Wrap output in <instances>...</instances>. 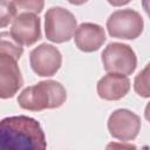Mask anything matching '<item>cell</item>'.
Listing matches in <instances>:
<instances>
[{
	"label": "cell",
	"mask_w": 150,
	"mask_h": 150,
	"mask_svg": "<svg viewBox=\"0 0 150 150\" xmlns=\"http://www.w3.org/2000/svg\"><path fill=\"white\" fill-rule=\"evenodd\" d=\"M16 7H18V11H21L22 12H26V13H34V14H39L42 12L43 9V6H45V2L41 1V0H26V1H14Z\"/></svg>",
	"instance_id": "cell-15"
},
{
	"label": "cell",
	"mask_w": 150,
	"mask_h": 150,
	"mask_svg": "<svg viewBox=\"0 0 150 150\" xmlns=\"http://www.w3.org/2000/svg\"><path fill=\"white\" fill-rule=\"evenodd\" d=\"M134 90L141 97H150V62L136 75L134 80Z\"/></svg>",
	"instance_id": "cell-13"
},
{
	"label": "cell",
	"mask_w": 150,
	"mask_h": 150,
	"mask_svg": "<svg viewBox=\"0 0 150 150\" xmlns=\"http://www.w3.org/2000/svg\"><path fill=\"white\" fill-rule=\"evenodd\" d=\"M9 34L20 46H32L41 39V20L34 13L20 12L12 22Z\"/></svg>",
	"instance_id": "cell-8"
},
{
	"label": "cell",
	"mask_w": 150,
	"mask_h": 150,
	"mask_svg": "<svg viewBox=\"0 0 150 150\" xmlns=\"http://www.w3.org/2000/svg\"><path fill=\"white\" fill-rule=\"evenodd\" d=\"M105 39L104 28L93 22H82L80 26H77L74 34L76 47L84 53L98 50L105 42Z\"/></svg>",
	"instance_id": "cell-10"
},
{
	"label": "cell",
	"mask_w": 150,
	"mask_h": 150,
	"mask_svg": "<svg viewBox=\"0 0 150 150\" xmlns=\"http://www.w3.org/2000/svg\"><path fill=\"white\" fill-rule=\"evenodd\" d=\"M144 117L148 122H150V102L145 105V109H144Z\"/></svg>",
	"instance_id": "cell-18"
},
{
	"label": "cell",
	"mask_w": 150,
	"mask_h": 150,
	"mask_svg": "<svg viewBox=\"0 0 150 150\" xmlns=\"http://www.w3.org/2000/svg\"><path fill=\"white\" fill-rule=\"evenodd\" d=\"M29 64L38 76L49 77L61 68L62 55L53 45L41 43L29 53Z\"/></svg>",
	"instance_id": "cell-6"
},
{
	"label": "cell",
	"mask_w": 150,
	"mask_h": 150,
	"mask_svg": "<svg viewBox=\"0 0 150 150\" xmlns=\"http://www.w3.org/2000/svg\"><path fill=\"white\" fill-rule=\"evenodd\" d=\"M18 16V7L14 1H0V27L4 28L15 20Z\"/></svg>",
	"instance_id": "cell-14"
},
{
	"label": "cell",
	"mask_w": 150,
	"mask_h": 150,
	"mask_svg": "<svg viewBox=\"0 0 150 150\" xmlns=\"http://www.w3.org/2000/svg\"><path fill=\"white\" fill-rule=\"evenodd\" d=\"M67 100L64 87L54 80H46L25 88L18 96L20 108L29 111L60 108Z\"/></svg>",
	"instance_id": "cell-2"
},
{
	"label": "cell",
	"mask_w": 150,
	"mask_h": 150,
	"mask_svg": "<svg viewBox=\"0 0 150 150\" xmlns=\"http://www.w3.org/2000/svg\"><path fill=\"white\" fill-rule=\"evenodd\" d=\"M143 28V18L137 11L131 8L117 9L107 20L108 34L116 39L135 40L142 34Z\"/></svg>",
	"instance_id": "cell-4"
},
{
	"label": "cell",
	"mask_w": 150,
	"mask_h": 150,
	"mask_svg": "<svg viewBox=\"0 0 150 150\" xmlns=\"http://www.w3.org/2000/svg\"><path fill=\"white\" fill-rule=\"evenodd\" d=\"M76 28L75 15L63 7H50L45 14V34L52 42H68L74 36Z\"/></svg>",
	"instance_id": "cell-3"
},
{
	"label": "cell",
	"mask_w": 150,
	"mask_h": 150,
	"mask_svg": "<svg viewBox=\"0 0 150 150\" xmlns=\"http://www.w3.org/2000/svg\"><path fill=\"white\" fill-rule=\"evenodd\" d=\"M96 90L102 100L118 101L129 93L130 81L125 75L108 73L98 80Z\"/></svg>",
	"instance_id": "cell-11"
},
{
	"label": "cell",
	"mask_w": 150,
	"mask_h": 150,
	"mask_svg": "<svg viewBox=\"0 0 150 150\" xmlns=\"http://www.w3.org/2000/svg\"><path fill=\"white\" fill-rule=\"evenodd\" d=\"M103 68L107 73L122 75H131L137 67V56L134 49L121 42H110L103 49L102 55Z\"/></svg>",
	"instance_id": "cell-5"
},
{
	"label": "cell",
	"mask_w": 150,
	"mask_h": 150,
	"mask_svg": "<svg viewBox=\"0 0 150 150\" xmlns=\"http://www.w3.org/2000/svg\"><path fill=\"white\" fill-rule=\"evenodd\" d=\"M23 84L18 60L0 54V97L2 100L13 97Z\"/></svg>",
	"instance_id": "cell-9"
},
{
	"label": "cell",
	"mask_w": 150,
	"mask_h": 150,
	"mask_svg": "<svg viewBox=\"0 0 150 150\" xmlns=\"http://www.w3.org/2000/svg\"><path fill=\"white\" fill-rule=\"evenodd\" d=\"M0 150H47L46 135L40 122L25 115L2 118Z\"/></svg>",
	"instance_id": "cell-1"
},
{
	"label": "cell",
	"mask_w": 150,
	"mask_h": 150,
	"mask_svg": "<svg viewBox=\"0 0 150 150\" xmlns=\"http://www.w3.org/2000/svg\"><path fill=\"white\" fill-rule=\"evenodd\" d=\"M142 6H143L145 13L148 14V16L150 18V1H142Z\"/></svg>",
	"instance_id": "cell-17"
},
{
	"label": "cell",
	"mask_w": 150,
	"mask_h": 150,
	"mask_svg": "<svg viewBox=\"0 0 150 150\" xmlns=\"http://www.w3.org/2000/svg\"><path fill=\"white\" fill-rule=\"evenodd\" d=\"M0 41V54L12 56L19 61L23 53V48L12 39L11 34L8 32H1Z\"/></svg>",
	"instance_id": "cell-12"
},
{
	"label": "cell",
	"mask_w": 150,
	"mask_h": 150,
	"mask_svg": "<svg viewBox=\"0 0 150 150\" xmlns=\"http://www.w3.org/2000/svg\"><path fill=\"white\" fill-rule=\"evenodd\" d=\"M105 150H137V146L132 143H118L110 142L107 144Z\"/></svg>",
	"instance_id": "cell-16"
},
{
	"label": "cell",
	"mask_w": 150,
	"mask_h": 150,
	"mask_svg": "<svg viewBox=\"0 0 150 150\" xmlns=\"http://www.w3.org/2000/svg\"><path fill=\"white\" fill-rule=\"evenodd\" d=\"M109 134L120 141H132L141 130V118L129 109H116L108 118Z\"/></svg>",
	"instance_id": "cell-7"
}]
</instances>
